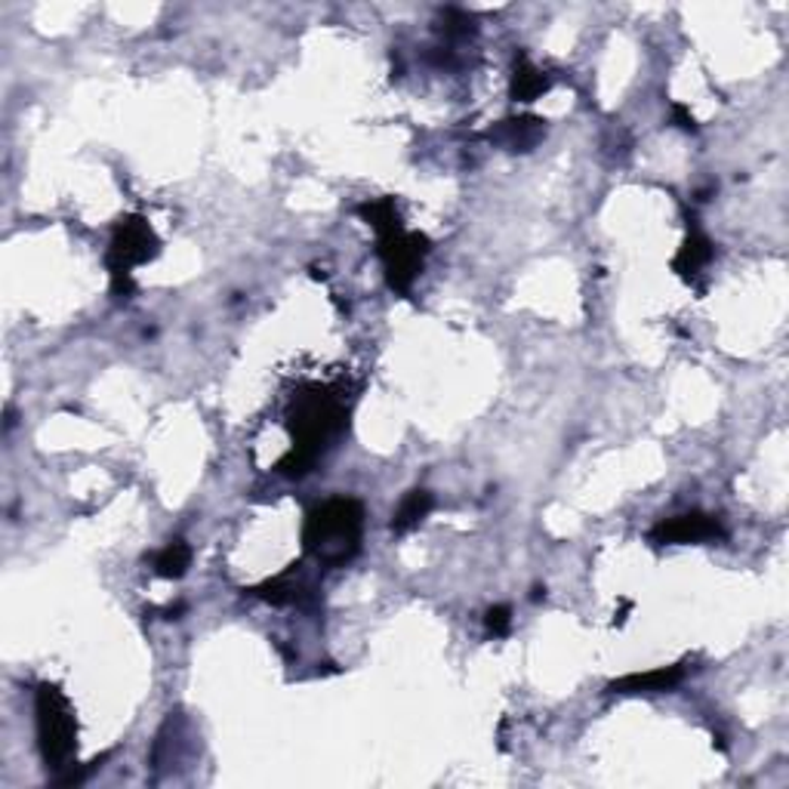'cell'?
Returning <instances> with one entry per match:
<instances>
[{
	"instance_id": "6da1fadb",
	"label": "cell",
	"mask_w": 789,
	"mask_h": 789,
	"mask_svg": "<svg viewBox=\"0 0 789 789\" xmlns=\"http://www.w3.org/2000/svg\"><path fill=\"white\" fill-rule=\"evenodd\" d=\"M348 423V407L336 392L328 385L308 383L303 385L288 410L290 450L275 462V472L284 479H303L315 469L321 450L328 447L330 438H336Z\"/></svg>"
},
{
	"instance_id": "30bf717a",
	"label": "cell",
	"mask_w": 789,
	"mask_h": 789,
	"mask_svg": "<svg viewBox=\"0 0 789 789\" xmlns=\"http://www.w3.org/2000/svg\"><path fill=\"white\" fill-rule=\"evenodd\" d=\"M549 87H552L549 75L539 72L537 65L527 59V53H516L512 80H509V97H512V102H537Z\"/></svg>"
},
{
	"instance_id": "ba28073f",
	"label": "cell",
	"mask_w": 789,
	"mask_h": 789,
	"mask_svg": "<svg viewBox=\"0 0 789 789\" xmlns=\"http://www.w3.org/2000/svg\"><path fill=\"white\" fill-rule=\"evenodd\" d=\"M682 678H685V663H675V666H660L651 673H629L623 678H614L608 685V693H663L673 691Z\"/></svg>"
},
{
	"instance_id": "52a82bcc",
	"label": "cell",
	"mask_w": 789,
	"mask_h": 789,
	"mask_svg": "<svg viewBox=\"0 0 789 789\" xmlns=\"http://www.w3.org/2000/svg\"><path fill=\"white\" fill-rule=\"evenodd\" d=\"M543 136H546V120L537 115L506 117L487 130V139L502 145L506 152H531Z\"/></svg>"
},
{
	"instance_id": "e0dca14e",
	"label": "cell",
	"mask_w": 789,
	"mask_h": 789,
	"mask_svg": "<svg viewBox=\"0 0 789 789\" xmlns=\"http://www.w3.org/2000/svg\"><path fill=\"white\" fill-rule=\"evenodd\" d=\"M186 611V605L179 601V605H170V608H164V620H179V614Z\"/></svg>"
},
{
	"instance_id": "7a4b0ae2",
	"label": "cell",
	"mask_w": 789,
	"mask_h": 789,
	"mask_svg": "<svg viewBox=\"0 0 789 789\" xmlns=\"http://www.w3.org/2000/svg\"><path fill=\"white\" fill-rule=\"evenodd\" d=\"M365 534V506L355 497H333L315 506L303 524V549L324 568H343L358 556Z\"/></svg>"
},
{
	"instance_id": "3957f363",
	"label": "cell",
	"mask_w": 789,
	"mask_h": 789,
	"mask_svg": "<svg viewBox=\"0 0 789 789\" xmlns=\"http://www.w3.org/2000/svg\"><path fill=\"white\" fill-rule=\"evenodd\" d=\"M35 728L43 765L53 771L72 768L77 752V718L72 700L59 685L43 682L35 691Z\"/></svg>"
},
{
	"instance_id": "8992f818",
	"label": "cell",
	"mask_w": 789,
	"mask_h": 789,
	"mask_svg": "<svg viewBox=\"0 0 789 789\" xmlns=\"http://www.w3.org/2000/svg\"><path fill=\"white\" fill-rule=\"evenodd\" d=\"M725 527L722 521L707 516V512H685L675 519L657 521L651 527V539L657 546H678V543H707V539H722Z\"/></svg>"
},
{
	"instance_id": "ac0fdd59",
	"label": "cell",
	"mask_w": 789,
	"mask_h": 789,
	"mask_svg": "<svg viewBox=\"0 0 789 789\" xmlns=\"http://www.w3.org/2000/svg\"><path fill=\"white\" fill-rule=\"evenodd\" d=\"M534 601H539V598H546V586H534Z\"/></svg>"
},
{
	"instance_id": "5b68a950",
	"label": "cell",
	"mask_w": 789,
	"mask_h": 789,
	"mask_svg": "<svg viewBox=\"0 0 789 789\" xmlns=\"http://www.w3.org/2000/svg\"><path fill=\"white\" fill-rule=\"evenodd\" d=\"M157 253H161V241L149 226V219L145 216H124V219H117L115 231H112L105 266L112 271V278L133 275L136 266L152 263Z\"/></svg>"
},
{
	"instance_id": "8fae6325",
	"label": "cell",
	"mask_w": 789,
	"mask_h": 789,
	"mask_svg": "<svg viewBox=\"0 0 789 789\" xmlns=\"http://www.w3.org/2000/svg\"><path fill=\"white\" fill-rule=\"evenodd\" d=\"M253 598H263V601H269V605H300V608H306V598L311 596V589H308L306 583H300L296 580V564L284 571V574H278V577L266 580V583H259V586H253L247 589Z\"/></svg>"
},
{
	"instance_id": "5bb4252c",
	"label": "cell",
	"mask_w": 789,
	"mask_h": 789,
	"mask_svg": "<svg viewBox=\"0 0 789 789\" xmlns=\"http://www.w3.org/2000/svg\"><path fill=\"white\" fill-rule=\"evenodd\" d=\"M154 574L164 580H179L186 577L189 564H192V546L186 539H174L167 543L157 556H154Z\"/></svg>"
},
{
	"instance_id": "4fadbf2b",
	"label": "cell",
	"mask_w": 789,
	"mask_h": 789,
	"mask_svg": "<svg viewBox=\"0 0 789 789\" xmlns=\"http://www.w3.org/2000/svg\"><path fill=\"white\" fill-rule=\"evenodd\" d=\"M358 216L365 219L370 229L377 231V238H380V234H389V231H395V229H405V222H402V213H398L395 198H377V201H365V204H358Z\"/></svg>"
},
{
	"instance_id": "2e32d148",
	"label": "cell",
	"mask_w": 789,
	"mask_h": 789,
	"mask_svg": "<svg viewBox=\"0 0 789 789\" xmlns=\"http://www.w3.org/2000/svg\"><path fill=\"white\" fill-rule=\"evenodd\" d=\"M673 120H675V127H682V130H688V133H693V130H697V124H693V115L688 112V105H682V102H673Z\"/></svg>"
},
{
	"instance_id": "277c9868",
	"label": "cell",
	"mask_w": 789,
	"mask_h": 789,
	"mask_svg": "<svg viewBox=\"0 0 789 789\" xmlns=\"http://www.w3.org/2000/svg\"><path fill=\"white\" fill-rule=\"evenodd\" d=\"M429 251H432V241H429L425 234H420V231L395 229L389 231V234H380V238H377V253H380V259H383L389 288L395 290V293H402V296H407L410 288H413V281H417L420 271H423V263L425 256H429Z\"/></svg>"
},
{
	"instance_id": "9a60e30c",
	"label": "cell",
	"mask_w": 789,
	"mask_h": 789,
	"mask_svg": "<svg viewBox=\"0 0 789 789\" xmlns=\"http://www.w3.org/2000/svg\"><path fill=\"white\" fill-rule=\"evenodd\" d=\"M484 626H487V633L491 636H509V626H512V611H509V605H497V608H491L487 614H484Z\"/></svg>"
},
{
	"instance_id": "7c38bea8",
	"label": "cell",
	"mask_w": 789,
	"mask_h": 789,
	"mask_svg": "<svg viewBox=\"0 0 789 789\" xmlns=\"http://www.w3.org/2000/svg\"><path fill=\"white\" fill-rule=\"evenodd\" d=\"M432 506H435V497L423 491V487H417V491H410L402 506L395 509V516H392V531L395 534H407V531H413L420 521L432 512Z\"/></svg>"
},
{
	"instance_id": "9c48e42d",
	"label": "cell",
	"mask_w": 789,
	"mask_h": 789,
	"mask_svg": "<svg viewBox=\"0 0 789 789\" xmlns=\"http://www.w3.org/2000/svg\"><path fill=\"white\" fill-rule=\"evenodd\" d=\"M713 256H715L713 241L697 229V226H688V234H685L682 247H678V253L673 256V271L675 275H682L685 281H693L700 271L713 263Z\"/></svg>"
}]
</instances>
